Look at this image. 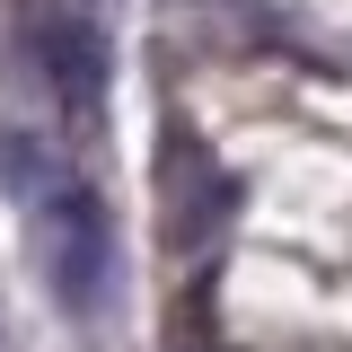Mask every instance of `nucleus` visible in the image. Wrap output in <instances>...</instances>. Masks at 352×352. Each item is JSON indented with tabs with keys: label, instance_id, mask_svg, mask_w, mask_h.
Returning <instances> with one entry per match:
<instances>
[{
	"label": "nucleus",
	"instance_id": "2",
	"mask_svg": "<svg viewBox=\"0 0 352 352\" xmlns=\"http://www.w3.org/2000/svg\"><path fill=\"white\" fill-rule=\"evenodd\" d=\"M18 53L80 124L106 106V18L97 0H18Z\"/></svg>",
	"mask_w": 352,
	"mask_h": 352
},
{
	"label": "nucleus",
	"instance_id": "3",
	"mask_svg": "<svg viewBox=\"0 0 352 352\" xmlns=\"http://www.w3.org/2000/svg\"><path fill=\"white\" fill-rule=\"evenodd\" d=\"M168 176H176V194H185V176H194V141H185V132H168ZM203 185H212V194H220V176H203ZM212 194H194V203L176 212V229H185V238H203V220H212V229H220V212H212Z\"/></svg>",
	"mask_w": 352,
	"mask_h": 352
},
{
	"label": "nucleus",
	"instance_id": "1",
	"mask_svg": "<svg viewBox=\"0 0 352 352\" xmlns=\"http://www.w3.org/2000/svg\"><path fill=\"white\" fill-rule=\"evenodd\" d=\"M0 194L27 212L36 264H44V282H53V308L71 326H97L115 308V291H124V247H115L106 194L27 124H0Z\"/></svg>",
	"mask_w": 352,
	"mask_h": 352
}]
</instances>
